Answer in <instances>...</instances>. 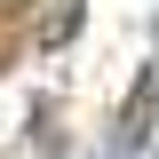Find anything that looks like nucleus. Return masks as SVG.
Segmentation results:
<instances>
[{
    "mask_svg": "<svg viewBox=\"0 0 159 159\" xmlns=\"http://www.w3.org/2000/svg\"><path fill=\"white\" fill-rule=\"evenodd\" d=\"M80 8H88V0H48V16H40V48H72Z\"/></svg>",
    "mask_w": 159,
    "mask_h": 159,
    "instance_id": "obj_2",
    "label": "nucleus"
},
{
    "mask_svg": "<svg viewBox=\"0 0 159 159\" xmlns=\"http://www.w3.org/2000/svg\"><path fill=\"white\" fill-rule=\"evenodd\" d=\"M151 103H159V72H135V88H127V103H119V127H111V151H119V159L143 143V127H151Z\"/></svg>",
    "mask_w": 159,
    "mask_h": 159,
    "instance_id": "obj_1",
    "label": "nucleus"
}]
</instances>
